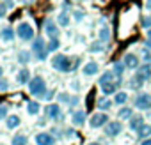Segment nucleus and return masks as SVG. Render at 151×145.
Masks as SVG:
<instances>
[{
	"label": "nucleus",
	"mask_w": 151,
	"mask_h": 145,
	"mask_svg": "<svg viewBox=\"0 0 151 145\" xmlns=\"http://www.w3.org/2000/svg\"><path fill=\"white\" fill-rule=\"evenodd\" d=\"M96 106H98L100 110H110L112 101H110V99H105V97H100V99L96 101Z\"/></svg>",
	"instance_id": "a211bd4d"
},
{
	"label": "nucleus",
	"mask_w": 151,
	"mask_h": 145,
	"mask_svg": "<svg viewBox=\"0 0 151 145\" xmlns=\"http://www.w3.org/2000/svg\"><path fill=\"white\" fill-rule=\"evenodd\" d=\"M75 16H77V20H82V16H84V14H82L80 11H77V14H75Z\"/></svg>",
	"instance_id": "58836bf2"
},
{
	"label": "nucleus",
	"mask_w": 151,
	"mask_h": 145,
	"mask_svg": "<svg viewBox=\"0 0 151 145\" xmlns=\"http://www.w3.org/2000/svg\"><path fill=\"white\" fill-rule=\"evenodd\" d=\"M132 110L130 108H121L119 110V119H132Z\"/></svg>",
	"instance_id": "cd10ccee"
},
{
	"label": "nucleus",
	"mask_w": 151,
	"mask_h": 145,
	"mask_svg": "<svg viewBox=\"0 0 151 145\" xmlns=\"http://www.w3.org/2000/svg\"><path fill=\"white\" fill-rule=\"evenodd\" d=\"M142 57H144V60H146V62H151V53H149L147 50H144V51H142Z\"/></svg>",
	"instance_id": "473e14b6"
},
{
	"label": "nucleus",
	"mask_w": 151,
	"mask_h": 145,
	"mask_svg": "<svg viewBox=\"0 0 151 145\" xmlns=\"http://www.w3.org/2000/svg\"><path fill=\"white\" fill-rule=\"evenodd\" d=\"M140 126H144L142 115H135V117H132V119H130V127H132V129L139 131V129H140Z\"/></svg>",
	"instance_id": "2eb2a0df"
},
{
	"label": "nucleus",
	"mask_w": 151,
	"mask_h": 145,
	"mask_svg": "<svg viewBox=\"0 0 151 145\" xmlns=\"http://www.w3.org/2000/svg\"><path fill=\"white\" fill-rule=\"evenodd\" d=\"M147 37H149V39H151V30H147Z\"/></svg>",
	"instance_id": "37998d69"
},
{
	"label": "nucleus",
	"mask_w": 151,
	"mask_h": 145,
	"mask_svg": "<svg viewBox=\"0 0 151 145\" xmlns=\"http://www.w3.org/2000/svg\"><path fill=\"white\" fill-rule=\"evenodd\" d=\"M60 101H64V103H68V96H66V94H60Z\"/></svg>",
	"instance_id": "4c0bfd02"
},
{
	"label": "nucleus",
	"mask_w": 151,
	"mask_h": 145,
	"mask_svg": "<svg viewBox=\"0 0 151 145\" xmlns=\"http://www.w3.org/2000/svg\"><path fill=\"white\" fill-rule=\"evenodd\" d=\"M89 145H101V143H98V141H93V143H89Z\"/></svg>",
	"instance_id": "79ce46f5"
},
{
	"label": "nucleus",
	"mask_w": 151,
	"mask_h": 145,
	"mask_svg": "<svg viewBox=\"0 0 151 145\" xmlns=\"http://www.w3.org/2000/svg\"><path fill=\"white\" fill-rule=\"evenodd\" d=\"M6 14V7H4V4H0V18H2Z\"/></svg>",
	"instance_id": "c9c22d12"
},
{
	"label": "nucleus",
	"mask_w": 151,
	"mask_h": 145,
	"mask_svg": "<svg viewBox=\"0 0 151 145\" xmlns=\"http://www.w3.org/2000/svg\"><path fill=\"white\" fill-rule=\"evenodd\" d=\"M27 110H29V113H30V115H36V113L39 112V103L30 101V103H29V106H27Z\"/></svg>",
	"instance_id": "393cba45"
},
{
	"label": "nucleus",
	"mask_w": 151,
	"mask_h": 145,
	"mask_svg": "<svg viewBox=\"0 0 151 145\" xmlns=\"http://www.w3.org/2000/svg\"><path fill=\"white\" fill-rule=\"evenodd\" d=\"M34 51H36V57L39 60H45L46 55H48V46H45V41L43 39H37L34 41Z\"/></svg>",
	"instance_id": "39448f33"
},
{
	"label": "nucleus",
	"mask_w": 151,
	"mask_h": 145,
	"mask_svg": "<svg viewBox=\"0 0 151 145\" xmlns=\"http://www.w3.org/2000/svg\"><path fill=\"white\" fill-rule=\"evenodd\" d=\"M29 90L32 96L36 97H45L46 96V85H45V80L41 76H34L29 83Z\"/></svg>",
	"instance_id": "f257e3e1"
},
{
	"label": "nucleus",
	"mask_w": 151,
	"mask_h": 145,
	"mask_svg": "<svg viewBox=\"0 0 151 145\" xmlns=\"http://www.w3.org/2000/svg\"><path fill=\"white\" fill-rule=\"evenodd\" d=\"M89 122H91V127H101L103 124L109 122V117H107L105 113H94Z\"/></svg>",
	"instance_id": "423d86ee"
},
{
	"label": "nucleus",
	"mask_w": 151,
	"mask_h": 145,
	"mask_svg": "<svg viewBox=\"0 0 151 145\" xmlns=\"http://www.w3.org/2000/svg\"><path fill=\"white\" fill-rule=\"evenodd\" d=\"M123 64H124V67H128V69H137V67H139V58H137V55H133V53H126L124 58H123Z\"/></svg>",
	"instance_id": "0eeeda50"
},
{
	"label": "nucleus",
	"mask_w": 151,
	"mask_h": 145,
	"mask_svg": "<svg viewBox=\"0 0 151 145\" xmlns=\"http://www.w3.org/2000/svg\"><path fill=\"white\" fill-rule=\"evenodd\" d=\"M29 60H30V53H29V51H22V53H20V62L27 64Z\"/></svg>",
	"instance_id": "7c9ffc66"
},
{
	"label": "nucleus",
	"mask_w": 151,
	"mask_h": 145,
	"mask_svg": "<svg viewBox=\"0 0 151 145\" xmlns=\"http://www.w3.org/2000/svg\"><path fill=\"white\" fill-rule=\"evenodd\" d=\"M126 99H128V94H126V92H117V94H116V103H117V104L126 103Z\"/></svg>",
	"instance_id": "bb28decb"
},
{
	"label": "nucleus",
	"mask_w": 151,
	"mask_h": 145,
	"mask_svg": "<svg viewBox=\"0 0 151 145\" xmlns=\"http://www.w3.org/2000/svg\"><path fill=\"white\" fill-rule=\"evenodd\" d=\"M146 7H147V9H151V2H147V4H146Z\"/></svg>",
	"instance_id": "a19ab883"
},
{
	"label": "nucleus",
	"mask_w": 151,
	"mask_h": 145,
	"mask_svg": "<svg viewBox=\"0 0 151 145\" xmlns=\"http://www.w3.org/2000/svg\"><path fill=\"white\" fill-rule=\"evenodd\" d=\"M142 145H151V138H147V140H144V141H142Z\"/></svg>",
	"instance_id": "ea45409f"
},
{
	"label": "nucleus",
	"mask_w": 151,
	"mask_h": 145,
	"mask_svg": "<svg viewBox=\"0 0 151 145\" xmlns=\"http://www.w3.org/2000/svg\"><path fill=\"white\" fill-rule=\"evenodd\" d=\"M0 76H2V67H0Z\"/></svg>",
	"instance_id": "c03bdc74"
},
{
	"label": "nucleus",
	"mask_w": 151,
	"mask_h": 145,
	"mask_svg": "<svg viewBox=\"0 0 151 145\" xmlns=\"http://www.w3.org/2000/svg\"><path fill=\"white\" fill-rule=\"evenodd\" d=\"M112 78H114V72H112V71H107L105 75L100 78V85L103 87V85H107V83H112Z\"/></svg>",
	"instance_id": "412c9836"
},
{
	"label": "nucleus",
	"mask_w": 151,
	"mask_h": 145,
	"mask_svg": "<svg viewBox=\"0 0 151 145\" xmlns=\"http://www.w3.org/2000/svg\"><path fill=\"white\" fill-rule=\"evenodd\" d=\"M13 37H14V32H13V28H11V27H6V28L2 30V41L9 43V41H13Z\"/></svg>",
	"instance_id": "6ab92c4d"
},
{
	"label": "nucleus",
	"mask_w": 151,
	"mask_h": 145,
	"mask_svg": "<svg viewBox=\"0 0 151 145\" xmlns=\"http://www.w3.org/2000/svg\"><path fill=\"white\" fill-rule=\"evenodd\" d=\"M52 67L60 72H68V71H71V60L66 55H55L52 58Z\"/></svg>",
	"instance_id": "f03ea898"
},
{
	"label": "nucleus",
	"mask_w": 151,
	"mask_h": 145,
	"mask_svg": "<svg viewBox=\"0 0 151 145\" xmlns=\"http://www.w3.org/2000/svg\"><path fill=\"white\" fill-rule=\"evenodd\" d=\"M46 115H48L50 119H59V117H60V108H59V104H48V106H46Z\"/></svg>",
	"instance_id": "f8f14e48"
},
{
	"label": "nucleus",
	"mask_w": 151,
	"mask_h": 145,
	"mask_svg": "<svg viewBox=\"0 0 151 145\" xmlns=\"http://www.w3.org/2000/svg\"><path fill=\"white\" fill-rule=\"evenodd\" d=\"M142 27L151 30V16H144V18H142Z\"/></svg>",
	"instance_id": "2f4dec72"
},
{
	"label": "nucleus",
	"mask_w": 151,
	"mask_h": 145,
	"mask_svg": "<svg viewBox=\"0 0 151 145\" xmlns=\"http://www.w3.org/2000/svg\"><path fill=\"white\" fill-rule=\"evenodd\" d=\"M135 104H137L139 110H147V108H151V97L147 94H140L135 99Z\"/></svg>",
	"instance_id": "6e6552de"
},
{
	"label": "nucleus",
	"mask_w": 151,
	"mask_h": 145,
	"mask_svg": "<svg viewBox=\"0 0 151 145\" xmlns=\"http://www.w3.org/2000/svg\"><path fill=\"white\" fill-rule=\"evenodd\" d=\"M149 134H151V126H149V124H144V126H140V129L137 131V136H139L140 140H144V138L147 140V136H149Z\"/></svg>",
	"instance_id": "dca6fc26"
},
{
	"label": "nucleus",
	"mask_w": 151,
	"mask_h": 145,
	"mask_svg": "<svg viewBox=\"0 0 151 145\" xmlns=\"http://www.w3.org/2000/svg\"><path fill=\"white\" fill-rule=\"evenodd\" d=\"M18 126H20V117H18V115L7 117V127H9V129H14V127H18Z\"/></svg>",
	"instance_id": "aec40b11"
},
{
	"label": "nucleus",
	"mask_w": 151,
	"mask_h": 145,
	"mask_svg": "<svg viewBox=\"0 0 151 145\" xmlns=\"http://www.w3.org/2000/svg\"><path fill=\"white\" fill-rule=\"evenodd\" d=\"M151 78V67H149V64H144V65H140L139 67V71H137V76H135V82H137V85L140 87L146 80H149Z\"/></svg>",
	"instance_id": "7ed1b4c3"
},
{
	"label": "nucleus",
	"mask_w": 151,
	"mask_h": 145,
	"mask_svg": "<svg viewBox=\"0 0 151 145\" xmlns=\"http://www.w3.org/2000/svg\"><path fill=\"white\" fill-rule=\"evenodd\" d=\"M59 46H60L59 39H52L50 44H48V51H55V50H59Z\"/></svg>",
	"instance_id": "c85d7f7f"
},
{
	"label": "nucleus",
	"mask_w": 151,
	"mask_h": 145,
	"mask_svg": "<svg viewBox=\"0 0 151 145\" xmlns=\"http://www.w3.org/2000/svg\"><path fill=\"white\" fill-rule=\"evenodd\" d=\"M100 39H101L103 43H107V41L110 39V30H109V27H101V28H100Z\"/></svg>",
	"instance_id": "5701e85b"
},
{
	"label": "nucleus",
	"mask_w": 151,
	"mask_h": 145,
	"mask_svg": "<svg viewBox=\"0 0 151 145\" xmlns=\"http://www.w3.org/2000/svg\"><path fill=\"white\" fill-rule=\"evenodd\" d=\"M52 97H53V92H46V96H45V99H48V101H50Z\"/></svg>",
	"instance_id": "e433bc0d"
},
{
	"label": "nucleus",
	"mask_w": 151,
	"mask_h": 145,
	"mask_svg": "<svg viewBox=\"0 0 151 145\" xmlns=\"http://www.w3.org/2000/svg\"><path fill=\"white\" fill-rule=\"evenodd\" d=\"M18 83H22V85L30 83V72H29V69H22L18 72Z\"/></svg>",
	"instance_id": "4468645a"
},
{
	"label": "nucleus",
	"mask_w": 151,
	"mask_h": 145,
	"mask_svg": "<svg viewBox=\"0 0 151 145\" xmlns=\"http://www.w3.org/2000/svg\"><path fill=\"white\" fill-rule=\"evenodd\" d=\"M46 32L52 39H57V34H59V28L52 23V21H46Z\"/></svg>",
	"instance_id": "f3484780"
},
{
	"label": "nucleus",
	"mask_w": 151,
	"mask_h": 145,
	"mask_svg": "<svg viewBox=\"0 0 151 145\" xmlns=\"http://www.w3.org/2000/svg\"><path fill=\"white\" fill-rule=\"evenodd\" d=\"M121 131H123L121 122H110V124L107 126V134H109V136H117Z\"/></svg>",
	"instance_id": "9d476101"
},
{
	"label": "nucleus",
	"mask_w": 151,
	"mask_h": 145,
	"mask_svg": "<svg viewBox=\"0 0 151 145\" xmlns=\"http://www.w3.org/2000/svg\"><path fill=\"white\" fill-rule=\"evenodd\" d=\"M101 89H103V94H107V96H109V94H114V92H116L117 83H107V85H103Z\"/></svg>",
	"instance_id": "b1692460"
},
{
	"label": "nucleus",
	"mask_w": 151,
	"mask_h": 145,
	"mask_svg": "<svg viewBox=\"0 0 151 145\" xmlns=\"http://www.w3.org/2000/svg\"><path fill=\"white\" fill-rule=\"evenodd\" d=\"M86 122V112H82V110H77L73 113V124L75 126H82Z\"/></svg>",
	"instance_id": "ddd939ff"
},
{
	"label": "nucleus",
	"mask_w": 151,
	"mask_h": 145,
	"mask_svg": "<svg viewBox=\"0 0 151 145\" xmlns=\"http://www.w3.org/2000/svg\"><path fill=\"white\" fill-rule=\"evenodd\" d=\"M123 67H124V64H119V62H116V64H114V72H116L117 76H121V75H123Z\"/></svg>",
	"instance_id": "c756f323"
},
{
	"label": "nucleus",
	"mask_w": 151,
	"mask_h": 145,
	"mask_svg": "<svg viewBox=\"0 0 151 145\" xmlns=\"http://www.w3.org/2000/svg\"><path fill=\"white\" fill-rule=\"evenodd\" d=\"M18 36H20V39H23V41H30V39L34 37V28H32L29 23H20V27H18Z\"/></svg>",
	"instance_id": "20e7f679"
},
{
	"label": "nucleus",
	"mask_w": 151,
	"mask_h": 145,
	"mask_svg": "<svg viewBox=\"0 0 151 145\" xmlns=\"http://www.w3.org/2000/svg\"><path fill=\"white\" fill-rule=\"evenodd\" d=\"M36 143H37V145H53L55 140H53V136L48 134V133H37V134H36Z\"/></svg>",
	"instance_id": "1a4fd4ad"
},
{
	"label": "nucleus",
	"mask_w": 151,
	"mask_h": 145,
	"mask_svg": "<svg viewBox=\"0 0 151 145\" xmlns=\"http://www.w3.org/2000/svg\"><path fill=\"white\" fill-rule=\"evenodd\" d=\"M13 145H27V136L25 134H16L13 140H11Z\"/></svg>",
	"instance_id": "4be33fe9"
},
{
	"label": "nucleus",
	"mask_w": 151,
	"mask_h": 145,
	"mask_svg": "<svg viewBox=\"0 0 151 145\" xmlns=\"http://www.w3.org/2000/svg\"><path fill=\"white\" fill-rule=\"evenodd\" d=\"M59 25H60V27H68V25H69V16H68L66 13H60V14H59Z\"/></svg>",
	"instance_id": "a878e982"
},
{
	"label": "nucleus",
	"mask_w": 151,
	"mask_h": 145,
	"mask_svg": "<svg viewBox=\"0 0 151 145\" xmlns=\"http://www.w3.org/2000/svg\"><path fill=\"white\" fill-rule=\"evenodd\" d=\"M6 112H7L6 106H0V119H4V117H6Z\"/></svg>",
	"instance_id": "72a5a7b5"
},
{
	"label": "nucleus",
	"mask_w": 151,
	"mask_h": 145,
	"mask_svg": "<svg viewBox=\"0 0 151 145\" xmlns=\"http://www.w3.org/2000/svg\"><path fill=\"white\" fill-rule=\"evenodd\" d=\"M0 89H2V90H7V82H6V80L0 82Z\"/></svg>",
	"instance_id": "f704fd0d"
},
{
	"label": "nucleus",
	"mask_w": 151,
	"mask_h": 145,
	"mask_svg": "<svg viewBox=\"0 0 151 145\" xmlns=\"http://www.w3.org/2000/svg\"><path fill=\"white\" fill-rule=\"evenodd\" d=\"M98 69H100V67H98V64H96V62H87V64L84 65V69H82V71H84V75L93 76V75H96V72H98Z\"/></svg>",
	"instance_id": "9b49d317"
}]
</instances>
